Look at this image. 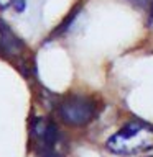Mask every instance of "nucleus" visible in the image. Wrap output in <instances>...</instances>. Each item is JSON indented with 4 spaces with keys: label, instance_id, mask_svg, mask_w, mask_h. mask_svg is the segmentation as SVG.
Returning a JSON list of instances; mask_svg holds the SVG:
<instances>
[{
    "label": "nucleus",
    "instance_id": "2",
    "mask_svg": "<svg viewBox=\"0 0 153 157\" xmlns=\"http://www.w3.org/2000/svg\"><path fill=\"white\" fill-rule=\"evenodd\" d=\"M96 115V106L86 97H69L59 105V116L69 126H84Z\"/></svg>",
    "mask_w": 153,
    "mask_h": 157
},
{
    "label": "nucleus",
    "instance_id": "5",
    "mask_svg": "<svg viewBox=\"0 0 153 157\" xmlns=\"http://www.w3.org/2000/svg\"><path fill=\"white\" fill-rule=\"evenodd\" d=\"M13 3V0H0V8H7Z\"/></svg>",
    "mask_w": 153,
    "mask_h": 157
},
{
    "label": "nucleus",
    "instance_id": "3",
    "mask_svg": "<svg viewBox=\"0 0 153 157\" xmlns=\"http://www.w3.org/2000/svg\"><path fill=\"white\" fill-rule=\"evenodd\" d=\"M33 132L48 147H51L58 139V129H56V126H54V123L44 120V118H38V120L33 123Z\"/></svg>",
    "mask_w": 153,
    "mask_h": 157
},
{
    "label": "nucleus",
    "instance_id": "4",
    "mask_svg": "<svg viewBox=\"0 0 153 157\" xmlns=\"http://www.w3.org/2000/svg\"><path fill=\"white\" fill-rule=\"evenodd\" d=\"M128 2H132L133 5H137V7H140L143 10H147L153 18V0H128Z\"/></svg>",
    "mask_w": 153,
    "mask_h": 157
},
{
    "label": "nucleus",
    "instance_id": "1",
    "mask_svg": "<svg viewBox=\"0 0 153 157\" xmlns=\"http://www.w3.org/2000/svg\"><path fill=\"white\" fill-rule=\"evenodd\" d=\"M153 147V126L130 121L107 141V149L115 154H137Z\"/></svg>",
    "mask_w": 153,
    "mask_h": 157
},
{
    "label": "nucleus",
    "instance_id": "6",
    "mask_svg": "<svg viewBox=\"0 0 153 157\" xmlns=\"http://www.w3.org/2000/svg\"><path fill=\"white\" fill-rule=\"evenodd\" d=\"M2 43H3V29L0 28V44H2Z\"/></svg>",
    "mask_w": 153,
    "mask_h": 157
},
{
    "label": "nucleus",
    "instance_id": "7",
    "mask_svg": "<svg viewBox=\"0 0 153 157\" xmlns=\"http://www.w3.org/2000/svg\"><path fill=\"white\" fill-rule=\"evenodd\" d=\"M46 157H58V155H53V154H48Z\"/></svg>",
    "mask_w": 153,
    "mask_h": 157
}]
</instances>
